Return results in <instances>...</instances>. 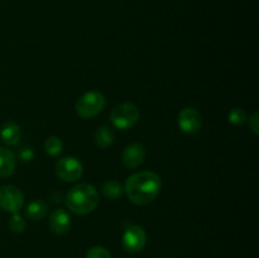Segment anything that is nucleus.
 I'll return each mask as SVG.
<instances>
[{"mask_svg":"<svg viewBox=\"0 0 259 258\" xmlns=\"http://www.w3.org/2000/svg\"><path fill=\"white\" fill-rule=\"evenodd\" d=\"M50 228L55 234L62 235L71 228V218L63 209H56L50 217Z\"/></svg>","mask_w":259,"mask_h":258,"instance_id":"obj_10","label":"nucleus"},{"mask_svg":"<svg viewBox=\"0 0 259 258\" xmlns=\"http://www.w3.org/2000/svg\"><path fill=\"white\" fill-rule=\"evenodd\" d=\"M0 138L7 146H15L20 141V128L13 121H8L0 129Z\"/></svg>","mask_w":259,"mask_h":258,"instance_id":"obj_12","label":"nucleus"},{"mask_svg":"<svg viewBox=\"0 0 259 258\" xmlns=\"http://www.w3.org/2000/svg\"><path fill=\"white\" fill-rule=\"evenodd\" d=\"M56 174L62 181H77L83 174V166L75 157H63L56 163Z\"/></svg>","mask_w":259,"mask_h":258,"instance_id":"obj_5","label":"nucleus"},{"mask_svg":"<svg viewBox=\"0 0 259 258\" xmlns=\"http://www.w3.org/2000/svg\"><path fill=\"white\" fill-rule=\"evenodd\" d=\"M85 258H111V254L106 248L93 247L88 250Z\"/></svg>","mask_w":259,"mask_h":258,"instance_id":"obj_19","label":"nucleus"},{"mask_svg":"<svg viewBox=\"0 0 259 258\" xmlns=\"http://www.w3.org/2000/svg\"><path fill=\"white\" fill-rule=\"evenodd\" d=\"M17 158L10 149L0 147V177H9L14 174Z\"/></svg>","mask_w":259,"mask_h":258,"instance_id":"obj_11","label":"nucleus"},{"mask_svg":"<svg viewBox=\"0 0 259 258\" xmlns=\"http://www.w3.org/2000/svg\"><path fill=\"white\" fill-rule=\"evenodd\" d=\"M68 210L77 215H88L99 204V194L90 184H78L67 192L65 199Z\"/></svg>","mask_w":259,"mask_h":258,"instance_id":"obj_2","label":"nucleus"},{"mask_svg":"<svg viewBox=\"0 0 259 258\" xmlns=\"http://www.w3.org/2000/svg\"><path fill=\"white\" fill-rule=\"evenodd\" d=\"M161 186L158 175L152 171H143L129 176L123 190L133 204L147 205L158 196Z\"/></svg>","mask_w":259,"mask_h":258,"instance_id":"obj_1","label":"nucleus"},{"mask_svg":"<svg viewBox=\"0 0 259 258\" xmlns=\"http://www.w3.org/2000/svg\"><path fill=\"white\" fill-rule=\"evenodd\" d=\"M147 243L146 230L141 225H129L123 234V248L129 253H139Z\"/></svg>","mask_w":259,"mask_h":258,"instance_id":"obj_7","label":"nucleus"},{"mask_svg":"<svg viewBox=\"0 0 259 258\" xmlns=\"http://www.w3.org/2000/svg\"><path fill=\"white\" fill-rule=\"evenodd\" d=\"M141 118L139 109L134 104L123 103L111 110L110 121L119 131H126L136 125Z\"/></svg>","mask_w":259,"mask_h":258,"instance_id":"obj_4","label":"nucleus"},{"mask_svg":"<svg viewBox=\"0 0 259 258\" xmlns=\"http://www.w3.org/2000/svg\"><path fill=\"white\" fill-rule=\"evenodd\" d=\"M23 205H24V196L18 187L12 185L0 187V207L4 211L15 214L22 210Z\"/></svg>","mask_w":259,"mask_h":258,"instance_id":"obj_6","label":"nucleus"},{"mask_svg":"<svg viewBox=\"0 0 259 258\" xmlns=\"http://www.w3.org/2000/svg\"><path fill=\"white\" fill-rule=\"evenodd\" d=\"M114 139H115V134H114L113 129L109 126L103 125L95 132V143L100 148H109L114 143Z\"/></svg>","mask_w":259,"mask_h":258,"instance_id":"obj_14","label":"nucleus"},{"mask_svg":"<svg viewBox=\"0 0 259 258\" xmlns=\"http://www.w3.org/2000/svg\"><path fill=\"white\" fill-rule=\"evenodd\" d=\"M105 104V96L100 91H89L83 94L76 103V113L83 119H91L103 111Z\"/></svg>","mask_w":259,"mask_h":258,"instance_id":"obj_3","label":"nucleus"},{"mask_svg":"<svg viewBox=\"0 0 259 258\" xmlns=\"http://www.w3.org/2000/svg\"><path fill=\"white\" fill-rule=\"evenodd\" d=\"M228 120L233 124V125H243L247 121V114L244 110L239 108H234L230 110L229 115H228Z\"/></svg>","mask_w":259,"mask_h":258,"instance_id":"obj_18","label":"nucleus"},{"mask_svg":"<svg viewBox=\"0 0 259 258\" xmlns=\"http://www.w3.org/2000/svg\"><path fill=\"white\" fill-rule=\"evenodd\" d=\"M249 126L250 129H252L253 133L255 134V136H258L259 134V119H258V113L255 111L254 114H253L252 116L249 118Z\"/></svg>","mask_w":259,"mask_h":258,"instance_id":"obj_21","label":"nucleus"},{"mask_svg":"<svg viewBox=\"0 0 259 258\" xmlns=\"http://www.w3.org/2000/svg\"><path fill=\"white\" fill-rule=\"evenodd\" d=\"M103 194L104 196L108 197V199L110 200H115L118 199V197L121 196V194H123V187H121V185L119 184L118 181H115V180H109V181H106L105 184L103 185Z\"/></svg>","mask_w":259,"mask_h":258,"instance_id":"obj_15","label":"nucleus"},{"mask_svg":"<svg viewBox=\"0 0 259 258\" xmlns=\"http://www.w3.org/2000/svg\"><path fill=\"white\" fill-rule=\"evenodd\" d=\"M180 129L186 134H195L201 129L202 119L201 114L195 108H185L180 111L179 118H177Z\"/></svg>","mask_w":259,"mask_h":258,"instance_id":"obj_8","label":"nucleus"},{"mask_svg":"<svg viewBox=\"0 0 259 258\" xmlns=\"http://www.w3.org/2000/svg\"><path fill=\"white\" fill-rule=\"evenodd\" d=\"M48 212V205L45 200L37 199L33 200L28 204L25 214L30 220H40L47 215Z\"/></svg>","mask_w":259,"mask_h":258,"instance_id":"obj_13","label":"nucleus"},{"mask_svg":"<svg viewBox=\"0 0 259 258\" xmlns=\"http://www.w3.org/2000/svg\"><path fill=\"white\" fill-rule=\"evenodd\" d=\"M146 158V148L141 143H133L126 147L123 152V163L128 168H137Z\"/></svg>","mask_w":259,"mask_h":258,"instance_id":"obj_9","label":"nucleus"},{"mask_svg":"<svg viewBox=\"0 0 259 258\" xmlns=\"http://www.w3.org/2000/svg\"><path fill=\"white\" fill-rule=\"evenodd\" d=\"M18 157L22 162H30L34 158V152L32 148H20Z\"/></svg>","mask_w":259,"mask_h":258,"instance_id":"obj_20","label":"nucleus"},{"mask_svg":"<svg viewBox=\"0 0 259 258\" xmlns=\"http://www.w3.org/2000/svg\"><path fill=\"white\" fill-rule=\"evenodd\" d=\"M9 228L13 233H23L27 228V223H25L24 218L19 215L18 212L12 214L9 219Z\"/></svg>","mask_w":259,"mask_h":258,"instance_id":"obj_17","label":"nucleus"},{"mask_svg":"<svg viewBox=\"0 0 259 258\" xmlns=\"http://www.w3.org/2000/svg\"><path fill=\"white\" fill-rule=\"evenodd\" d=\"M63 149V143L58 137H50V138L46 139L45 142V151L46 153H48L50 156L55 157L62 152Z\"/></svg>","mask_w":259,"mask_h":258,"instance_id":"obj_16","label":"nucleus"}]
</instances>
